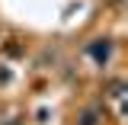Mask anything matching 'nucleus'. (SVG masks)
<instances>
[{"mask_svg":"<svg viewBox=\"0 0 128 125\" xmlns=\"http://www.w3.org/2000/svg\"><path fill=\"white\" fill-rule=\"evenodd\" d=\"M109 51H112V45L106 42V39H102V45H99V42H96V45H90V55H93L96 61H106V58H109Z\"/></svg>","mask_w":128,"mask_h":125,"instance_id":"1","label":"nucleus"},{"mask_svg":"<svg viewBox=\"0 0 128 125\" xmlns=\"http://www.w3.org/2000/svg\"><path fill=\"white\" fill-rule=\"evenodd\" d=\"M77 125H99V112H96V109H86L83 115H80Z\"/></svg>","mask_w":128,"mask_h":125,"instance_id":"2","label":"nucleus"},{"mask_svg":"<svg viewBox=\"0 0 128 125\" xmlns=\"http://www.w3.org/2000/svg\"><path fill=\"white\" fill-rule=\"evenodd\" d=\"M0 83H10V71L6 67H0Z\"/></svg>","mask_w":128,"mask_h":125,"instance_id":"3","label":"nucleus"}]
</instances>
